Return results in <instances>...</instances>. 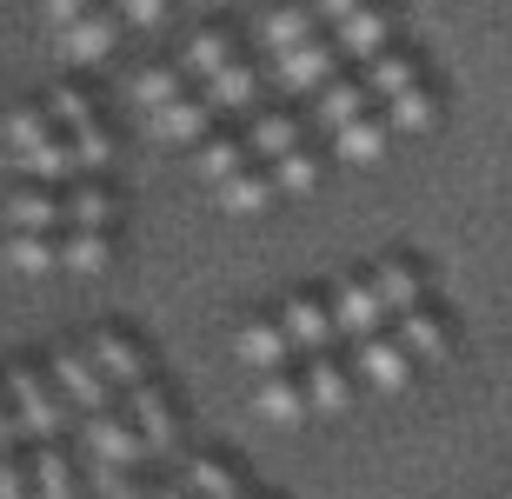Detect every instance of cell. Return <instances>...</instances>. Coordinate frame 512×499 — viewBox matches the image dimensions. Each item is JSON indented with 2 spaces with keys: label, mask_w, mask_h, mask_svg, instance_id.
Masks as SVG:
<instances>
[{
  "label": "cell",
  "mask_w": 512,
  "mask_h": 499,
  "mask_svg": "<svg viewBox=\"0 0 512 499\" xmlns=\"http://www.w3.org/2000/svg\"><path fill=\"white\" fill-rule=\"evenodd\" d=\"M360 80L373 87V100L386 107V120H393V134H426L439 120V87L426 80V60L413 54V47H386L380 60H366Z\"/></svg>",
  "instance_id": "obj_1"
},
{
  "label": "cell",
  "mask_w": 512,
  "mask_h": 499,
  "mask_svg": "<svg viewBox=\"0 0 512 499\" xmlns=\"http://www.w3.org/2000/svg\"><path fill=\"white\" fill-rule=\"evenodd\" d=\"M353 373H360V386H373V393H406L413 386V346L399 340L393 327H380V333H366V340H353Z\"/></svg>",
  "instance_id": "obj_2"
},
{
  "label": "cell",
  "mask_w": 512,
  "mask_h": 499,
  "mask_svg": "<svg viewBox=\"0 0 512 499\" xmlns=\"http://www.w3.org/2000/svg\"><path fill=\"white\" fill-rule=\"evenodd\" d=\"M333 40H340V54L353 60V67H366V60H380L386 47H399V14L386 0H366V7H353L346 20H333Z\"/></svg>",
  "instance_id": "obj_3"
},
{
  "label": "cell",
  "mask_w": 512,
  "mask_h": 499,
  "mask_svg": "<svg viewBox=\"0 0 512 499\" xmlns=\"http://www.w3.org/2000/svg\"><path fill=\"white\" fill-rule=\"evenodd\" d=\"M0 386H7L14 420H20V433H27V440H34V446L60 440V406H54V393H47V380H40L34 366H7V373H0Z\"/></svg>",
  "instance_id": "obj_4"
},
{
  "label": "cell",
  "mask_w": 512,
  "mask_h": 499,
  "mask_svg": "<svg viewBox=\"0 0 512 499\" xmlns=\"http://www.w3.org/2000/svg\"><path fill=\"white\" fill-rule=\"evenodd\" d=\"M326 300H333V320H340L346 340H366V333L393 327V320H386L380 287H373V273H340V280L326 287Z\"/></svg>",
  "instance_id": "obj_5"
},
{
  "label": "cell",
  "mask_w": 512,
  "mask_h": 499,
  "mask_svg": "<svg viewBox=\"0 0 512 499\" xmlns=\"http://www.w3.org/2000/svg\"><path fill=\"white\" fill-rule=\"evenodd\" d=\"M54 386L67 393V406H80V413H107V406H114V380L100 373V360L87 353V346H60L54 353Z\"/></svg>",
  "instance_id": "obj_6"
},
{
  "label": "cell",
  "mask_w": 512,
  "mask_h": 499,
  "mask_svg": "<svg viewBox=\"0 0 512 499\" xmlns=\"http://www.w3.org/2000/svg\"><path fill=\"white\" fill-rule=\"evenodd\" d=\"M373 287H380V300H386V320H399V313H413V307H426L433 300V273L419 267L413 253H386V260H373Z\"/></svg>",
  "instance_id": "obj_7"
},
{
  "label": "cell",
  "mask_w": 512,
  "mask_h": 499,
  "mask_svg": "<svg viewBox=\"0 0 512 499\" xmlns=\"http://www.w3.org/2000/svg\"><path fill=\"white\" fill-rule=\"evenodd\" d=\"M280 313H286V327H293V340H300V353H333L340 346V320H333V300L320 287L286 293Z\"/></svg>",
  "instance_id": "obj_8"
},
{
  "label": "cell",
  "mask_w": 512,
  "mask_h": 499,
  "mask_svg": "<svg viewBox=\"0 0 512 499\" xmlns=\"http://www.w3.org/2000/svg\"><path fill=\"white\" fill-rule=\"evenodd\" d=\"M393 333H399L406 346H413V360H419V366L453 360V346H459L453 313H446V307H433V300H426V307H413V313H399V320H393Z\"/></svg>",
  "instance_id": "obj_9"
},
{
  "label": "cell",
  "mask_w": 512,
  "mask_h": 499,
  "mask_svg": "<svg viewBox=\"0 0 512 499\" xmlns=\"http://www.w3.org/2000/svg\"><path fill=\"white\" fill-rule=\"evenodd\" d=\"M127 413H133V426L147 433V453H173V440H180V413H173L167 386H160V380L127 386Z\"/></svg>",
  "instance_id": "obj_10"
},
{
  "label": "cell",
  "mask_w": 512,
  "mask_h": 499,
  "mask_svg": "<svg viewBox=\"0 0 512 499\" xmlns=\"http://www.w3.org/2000/svg\"><path fill=\"white\" fill-rule=\"evenodd\" d=\"M293 353H300V340H293V327H286V313H253L247 327H240V360L260 366V373L293 366Z\"/></svg>",
  "instance_id": "obj_11"
},
{
  "label": "cell",
  "mask_w": 512,
  "mask_h": 499,
  "mask_svg": "<svg viewBox=\"0 0 512 499\" xmlns=\"http://www.w3.org/2000/svg\"><path fill=\"white\" fill-rule=\"evenodd\" d=\"M87 353L100 360V373L127 393V386H140V380H153V366H147V346L133 340L127 327H94V340H87Z\"/></svg>",
  "instance_id": "obj_12"
},
{
  "label": "cell",
  "mask_w": 512,
  "mask_h": 499,
  "mask_svg": "<svg viewBox=\"0 0 512 499\" xmlns=\"http://www.w3.org/2000/svg\"><path fill=\"white\" fill-rule=\"evenodd\" d=\"M306 393H313V413H346L360 393V373L346 353H306Z\"/></svg>",
  "instance_id": "obj_13"
},
{
  "label": "cell",
  "mask_w": 512,
  "mask_h": 499,
  "mask_svg": "<svg viewBox=\"0 0 512 499\" xmlns=\"http://www.w3.org/2000/svg\"><path fill=\"white\" fill-rule=\"evenodd\" d=\"M87 446H94L107 466H140L147 460V433L133 426V413H87Z\"/></svg>",
  "instance_id": "obj_14"
},
{
  "label": "cell",
  "mask_w": 512,
  "mask_h": 499,
  "mask_svg": "<svg viewBox=\"0 0 512 499\" xmlns=\"http://www.w3.org/2000/svg\"><path fill=\"white\" fill-rule=\"evenodd\" d=\"M7 220H14V233H67L74 227V213H67V193L54 187H14L7 193Z\"/></svg>",
  "instance_id": "obj_15"
},
{
  "label": "cell",
  "mask_w": 512,
  "mask_h": 499,
  "mask_svg": "<svg viewBox=\"0 0 512 499\" xmlns=\"http://www.w3.org/2000/svg\"><path fill=\"white\" fill-rule=\"evenodd\" d=\"M120 7H94V14H80L74 27H60V47H67V60H87V67H94V60H107L120 47Z\"/></svg>",
  "instance_id": "obj_16"
},
{
  "label": "cell",
  "mask_w": 512,
  "mask_h": 499,
  "mask_svg": "<svg viewBox=\"0 0 512 499\" xmlns=\"http://www.w3.org/2000/svg\"><path fill=\"white\" fill-rule=\"evenodd\" d=\"M300 140H306V127H300V114H286V107H266V100H260V107L247 114V147L266 160V167L286 160Z\"/></svg>",
  "instance_id": "obj_17"
},
{
  "label": "cell",
  "mask_w": 512,
  "mask_h": 499,
  "mask_svg": "<svg viewBox=\"0 0 512 499\" xmlns=\"http://www.w3.org/2000/svg\"><path fill=\"white\" fill-rule=\"evenodd\" d=\"M213 100H193V94H180V100H167V107H153V134L160 140H173V147H200V140L213 134Z\"/></svg>",
  "instance_id": "obj_18"
},
{
  "label": "cell",
  "mask_w": 512,
  "mask_h": 499,
  "mask_svg": "<svg viewBox=\"0 0 512 499\" xmlns=\"http://www.w3.org/2000/svg\"><path fill=\"white\" fill-rule=\"evenodd\" d=\"M260 413L266 420H306L313 413V393H306V373H293V366H280V373H260Z\"/></svg>",
  "instance_id": "obj_19"
},
{
  "label": "cell",
  "mask_w": 512,
  "mask_h": 499,
  "mask_svg": "<svg viewBox=\"0 0 512 499\" xmlns=\"http://www.w3.org/2000/svg\"><path fill=\"white\" fill-rule=\"evenodd\" d=\"M0 140L14 147V167H27L47 140H60V120L47 114V107H14V114L0 120Z\"/></svg>",
  "instance_id": "obj_20"
},
{
  "label": "cell",
  "mask_w": 512,
  "mask_h": 499,
  "mask_svg": "<svg viewBox=\"0 0 512 499\" xmlns=\"http://www.w3.org/2000/svg\"><path fill=\"white\" fill-rule=\"evenodd\" d=\"M207 100L220 107V114H240V120H247L253 107H260V74H253L247 60H227L220 74H207Z\"/></svg>",
  "instance_id": "obj_21"
},
{
  "label": "cell",
  "mask_w": 512,
  "mask_h": 499,
  "mask_svg": "<svg viewBox=\"0 0 512 499\" xmlns=\"http://www.w3.org/2000/svg\"><path fill=\"white\" fill-rule=\"evenodd\" d=\"M67 213H74V227H114L120 200L107 193L100 173H80V180H67Z\"/></svg>",
  "instance_id": "obj_22"
},
{
  "label": "cell",
  "mask_w": 512,
  "mask_h": 499,
  "mask_svg": "<svg viewBox=\"0 0 512 499\" xmlns=\"http://www.w3.org/2000/svg\"><path fill=\"white\" fill-rule=\"evenodd\" d=\"M253 160H260V154L247 147V134H207V140H200V173H207L213 187H227L233 173H247Z\"/></svg>",
  "instance_id": "obj_23"
},
{
  "label": "cell",
  "mask_w": 512,
  "mask_h": 499,
  "mask_svg": "<svg viewBox=\"0 0 512 499\" xmlns=\"http://www.w3.org/2000/svg\"><path fill=\"white\" fill-rule=\"evenodd\" d=\"M386 134H393V120H386V107H373L366 120H353V127L333 134V154H340V160H380L386 154Z\"/></svg>",
  "instance_id": "obj_24"
},
{
  "label": "cell",
  "mask_w": 512,
  "mask_h": 499,
  "mask_svg": "<svg viewBox=\"0 0 512 499\" xmlns=\"http://www.w3.org/2000/svg\"><path fill=\"white\" fill-rule=\"evenodd\" d=\"M60 247H67V273H107L114 267V240H107V227H67Z\"/></svg>",
  "instance_id": "obj_25"
},
{
  "label": "cell",
  "mask_w": 512,
  "mask_h": 499,
  "mask_svg": "<svg viewBox=\"0 0 512 499\" xmlns=\"http://www.w3.org/2000/svg\"><path fill=\"white\" fill-rule=\"evenodd\" d=\"M187 94V67H173V60H153V67H140V74H133V100H140V107H167V100H180Z\"/></svg>",
  "instance_id": "obj_26"
},
{
  "label": "cell",
  "mask_w": 512,
  "mask_h": 499,
  "mask_svg": "<svg viewBox=\"0 0 512 499\" xmlns=\"http://www.w3.org/2000/svg\"><path fill=\"white\" fill-rule=\"evenodd\" d=\"M187 486H193L200 499H247V480H240L227 460H213V453L187 460Z\"/></svg>",
  "instance_id": "obj_27"
},
{
  "label": "cell",
  "mask_w": 512,
  "mask_h": 499,
  "mask_svg": "<svg viewBox=\"0 0 512 499\" xmlns=\"http://www.w3.org/2000/svg\"><path fill=\"white\" fill-rule=\"evenodd\" d=\"M320 173H326V154L313 147V140H300L286 160H273V180H280V193H313V187H320Z\"/></svg>",
  "instance_id": "obj_28"
},
{
  "label": "cell",
  "mask_w": 512,
  "mask_h": 499,
  "mask_svg": "<svg viewBox=\"0 0 512 499\" xmlns=\"http://www.w3.org/2000/svg\"><path fill=\"white\" fill-rule=\"evenodd\" d=\"M34 480H40V499H80V480L67 466V453H60V440L34 446Z\"/></svg>",
  "instance_id": "obj_29"
},
{
  "label": "cell",
  "mask_w": 512,
  "mask_h": 499,
  "mask_svg": "<svg viewBox=\"0 0 512 499\" xmlns=\"http://www.w3.org/2000/svg\"><path fill=\"white\" fill-rule=\"evenodd\" d=\"M7 260L20 273H54V267H67V247H60V233H14Z\"/></svg>",
  "instance_id": "obj_30"
},
{
  "label": "cell",
  "mask_w": 512,
  "mask_h": 499,
  "mask_svg": "<svg viewBox=\"0 0 512 499\" xmlns=\"http://www.w3.org/2000/svg\"><path fill=\"white\" fill-rule=\"evenodd\" d=\"M227 60H240V47H233V34L227 27H200V34L187 40V74H220V67H227Z\"/></svg>",
  "instance_id": "obj_31"
},
{
  "label": "cell",
  "mask_w": 512,
  "mask_h": 499,
  "mask_svg": "<svg viewBox=\"0 0 512 499\" xmlns=\"http://www.w3.org/2000/svg\"><path fill=\"white\" fill-rule=\"evenodd\" d=\"M273 193H280V180H273V167H266V160H253L247 173H233L227 187H220V200H227V207H240V213H253V207H266Z\"/></svg>",
  "instance_id": "obj_32"
},
{
  "label": "cell",
  "mask_w": 512,
  "mask_h": 499,
  "mask_svg": "<svg viewBox=\"0 0 512 499\" xmlns=\"http://www.w3.org/2000/svg\"><path fill=\"white\" fill-rule=\"evenodd\" d=\"M0 499H40L34 460H20V453H0Z\"/></svg>",
  "instance_id": "obj_33"
},
{
  "label": "cell",
  "mask_w": 512,
  "mask_h": 499,
  "mask_svg": "<svg viewBox=\"0 0 512 499\" xmlns=\"http://www.w3.org/2000/svg\"><path fill=\"white\" fill-rule=\"evenodd\" d=\"M94 480H100V499H147L153 493V486H133V466H107V460H100Z\"/></svg>",
  "instance_id": "obj_34"
},
{
  "label": "cell",
  "mask_w": 512,
  "mask_h": 499,
  "mask_svg": "<svg viewBox=\"0 0 512 499\" xmlns=\"http://www.w3.org/2000/svg\"><path fill=\"white\" fill-rule=\"evenodd\" d=\"M120 14H127L133 27H160V20H167V0H120Z\"/></svg>",
  "instance_id": "obj_35"
},
{
  "label": "cell",
  "mask_w": 512,
  "mask_h": 499,
  "mask_svg": "<svg viewBox=\"0 0 512 499\" xmlns=\"http://www.w3.org/2000/svg\"><path fill=\"white\" fill-rule=\"evenodd\" d=\"M100 0H47V20H54V27H74L80 14H94Z\"/></svg>",
  "instance_id": "obj_36"
},
{
  "label": "cell",
  "mask_w": 512,
  "mask_h": 499,
  "mask_svg": "<svg viewBox=\"0 0 512 499\" xmlns=\"http://www.w3.org/2000/svg\"><path fill=\"white\" fill-rule=\"evenodd\" d=\"M20 440V420H14V400H7V386H0V453H14Z\"/></svg>",
  "instance_id": "obj_37"
},
{
  "label": "cell",
  "mask_w": 512,
  "mask_h": 499,
  "mask_svg": "<svg viewBox=\"0 0 512 499\" xmlns=\"http://www.w3.org/2000/svg\"><path fill=\"white\" fill-rule=\"evenodd\" d=\"M353 7H366V0H313V14H320L326 27H333V20H346Z\"/></svg>",
  "instance_id": "obj_38"
},
{
  "label": "cell",
  "mask_w": 512,
  "mask_h": 499,
  "mask_svg": "<svg viewBox=\"0 0 512 499\" xmlns=\"http://www.w3.org/2000/svg\"><path fill=\"white\" fill-rule=\"evenodd\" d=\"M147 499H200V493H193V486L187 480H180V486H153V493Z\"/></svg>",
  "instance_id": "obj_39"
},
{
  "label": "cell",
  "mask_w": 512,
  "mask_h": 499,
  "mask_svg": "<svg viewBox=\"0 0 512 499\" xmlns=\"http://www.w3.org/2000/svg\"><path fill=\"white\" fill-rule=\"evenodd\" d=\"M247 499H260V493H247Z\"/></svg>",
  "instance_id": "obj_40"
}]
</instances>
